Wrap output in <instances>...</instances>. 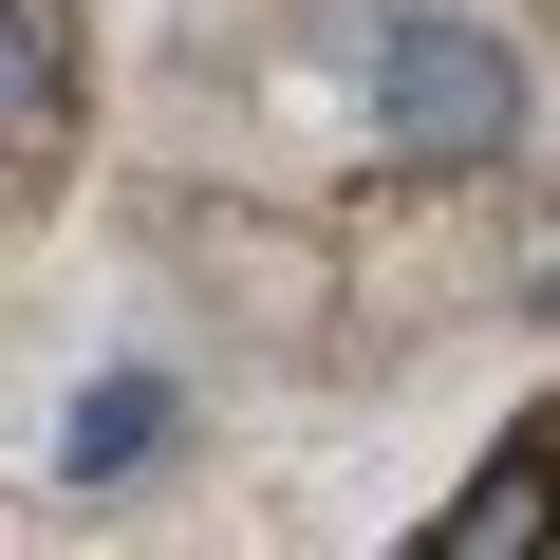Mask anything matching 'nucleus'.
Wrapping results in <instances>:
<instances>
[{
  "mask_svg": "<svg viewBox=\"0 0 560 560\" xmlns=\"http://www.w3.org/2000/svg\"><path fill=\"white\" fill-rule=\"evenodd\" d=\"M374 131H393L411 168H486V150L523 131V57H504L486 20H393V38H374Z\"/></svg>",
  "mask_w": 560,
  "mask_h": 560,
  "instance_id": "nucleus-1",
  "label": "nucleus"
},
{
  "mask_svg": "<svg viewBox=\"0 0 560 560\" xmlns=\"http://www.w3.org/2000/svg\"><path fill=\"white\" fill-rule=\"evenodd\" d=\"M0 131H20V168H57V131H75V20L57 0H0Z\"/></svg>",
  "mask_w": 560,
  "mask_h": 560,
  "instance_id": "nucleus-2",
  "label": "nucleus"
},
{
  "mask_svg": "<svg viewBox=\"0 0 560 560\" xmlns=\"http://www.w3.org/2000/svg\"><path fill=\"white\" fill-rule=\"evenodd\" d=\"M150 448H168V374H94L57 411V486H131Z\"/></svg>",
  "mask_w": 560,
  "mask_h": 560,
  "instance_id": "nucleus-3",
  "label": "nucleus"
},
{
  "mask_svg": "<svg viewBox=\"0 0 560 560\" xmlns=\"http://www.w3.org/2000/svg\"><path fill=\"white\" fill-rule=\"evenodd\" d=\"M541 523H560V467H541V448H504V467H486L430 541H448V560H504V541H541Z\"/></svg>",
  "mask_w": 560,
  "mask_h": 560,
  "instance_id": "nucleus-4",
  "label": "nucleus"
}]
</instances>
